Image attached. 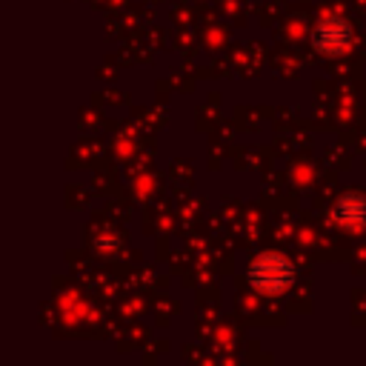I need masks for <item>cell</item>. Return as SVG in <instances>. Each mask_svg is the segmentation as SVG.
<instances>
[{
  "mask_svg": "<svg viewBox=\"0 0 366 366\" xmlns=\"http://www.w3.org/2000/svg\"><path fill=\"white\" fill-rule=\"evenodd\" d=\"M246 280L254 292L260 295H283L295 286L297 280V266L292 263L289 254L283 252H272V249H263L260 254H254L249 260V269H246Z\"/></svg>",
  "mask_w": 366,
  "mask_h": 366,
  "instance_id": "obj_1",
  "label": "cell"
},
{
  "mask_svg": "<svg viewBox=\"0 0 366 366\" xmlns=\"http://www.w3.org/2000/svg\"><path fill=\"white\" fill-rule=\"evenodd\" d=\"M352 40H355V29L346 17H323L309 31V43L315 46V51H320L326 57H337V54L349 51Z\"/></svg>",
  "mask_w": 366,
  "mask_h": 366,
  "instance_id": "obj_2",
  "label": "cell"
},
{
  "mask_svg": "<svg viewBox=\"0 0 366 366\" xmlns=\"http://www.w3.org/2000/svg\"><path fill=\"white\" fill-rule=\"evenodd\" d=\"M332 217H335V223L349 226V229L366 226V194H360V192L340 194L332 206Z\"/></svg>",
  "mask_w": 366,
  "mask_h": 366,
  "instance_id": "obj_3",
  "label": "cell"
}]
</instances>
